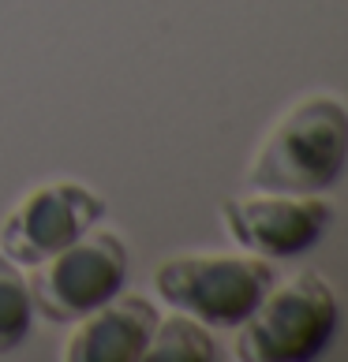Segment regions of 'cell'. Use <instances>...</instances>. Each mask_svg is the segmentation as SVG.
<instances>
[{
	"label": "cell",
	"instance_id": "6da1fadb",
	"mask_svg": "<svg viewBox=\"0 0 348 362\" xmlns=\"http://www.w3.org/2000/svg\"><path fill=\"white\" fill-rule=\"evenodd\" d=\"M348 165V109L333 93L292 101L262 135L251 157L247 183L255 191L322 194Z\"/></svg>",
	"mask_w": 348,
	"mask_h": 362
},
{
	"label": "cell",
	"instance_id": "7a4b0ae2",
	"mask_svg": "<svg viewBox=\"0 0 348 362\" xmlns=\"http://www.w3.org/2000/svg\"><path fill=\"white\" fill-rule=\"evenodd\" d=\"M236 329V358L244 362H311L337 337L341 306L322 276L303 269L274 280Z\"/></svg>",
	"mask_w": 348,
	"mask_h": 362
},
{
	"label": "cell",
	"instance_id": "5b68a950",
	"mask_svg": "<svg viewBox=\"0 0 348 362\" xmlns=\"http://www.w3.org/2000/svg\"><path fill=\"white\" fill-rule=\"evenodd\" d=\"M105 217V202L86 183L52 180L26 191L0 221V250L16 265H38L86 235Z\"/></svg>",
	"mask_w": 348,
	"mask_h": 362
},
{
	"label": "cell",
	"instance_id": "52a82bcc",
	"mask_svg": "<svg viewBox=\"0 0 348 362\" xmlns=\"http://www.w3.org/2000/svg\"><path fill=\"white\" fill-rule=\"evenodd\" d=\"M72 325L60 351L64 362H135L154 337L157 306L142 295H113Z\"/></svg>",
	"mask_w": 348,
	"mask_h": 362
},
{
	"label": "cell",
	"instance_id": "277c9868",
	"mask_svg": "<svg viewBox=\"0 0 348 362\" xmlns=\"http://www.w3.org/2000/svg\"><path fill=\"white\" fill-rule=\"evenodd\" d=\"M128 284V243L116 232L94 224L86 235L64 250L49 254L45 262L30 265L26 288H30L34 314L45 321L68 325L83 314L98 310Z\"/></svg>",
	"mask_w": 348,
	"mask_h": 362
},
{
	"label": "cell",
	"instance_id": "ba28073f",
	"mask_svg": "<svg viewBox=\"0 0 348 362\" xmlns=\"http://www.w3.org/2000/svg\"><path fill=\"white\" fill-rule=\"evenodd\" d=\"M142 358L150 362H213L218 358V347H213V337L206 332L203 321L187 317V314H169V317H157L154 325V337L146 344Z\"/></svg>",
	"mask_w": 348,
	"mask_h": 362
},
{
	"label": "cell",
	"instance_id": "8992f818",
	"mask_svg": "<svg viewBox=\"0 0 348 362\" xmlns=\"http://www.w3.org/2000/svg\"><path fill=\"white\" fill-rule=\"evenodd\" d=\"M225 228L240 250L266 262H288L307 254L333 221V206L318 194L255 191L221 206Z\"/></svg>",
	"mask_w": 348,
	"mask_h": 362
},
{
	"label": "cell",
	"instance_id": "9c48e42d",
	"mask_svg": "<svg viewBox=\"0 0 348 362\" xmlns=\"http://www.w3.org/2000/svg\"><path fill=\"white\" fill-rule=\"evenodd\" d=\"M34 325V303L26 276L19 273V265L0 250V358L11 355L16 347L30 337Z\"/></svg>",
	"mask_w": 348,
	"mask_h": 362
},
{
	"label": "cell",
	"instance_id": "3957f363",
	"mask_svg": "<svg viewBox=\"0 0 348 362\" xmlns=\"http://www.w3.org/2000/svg\"><path fill=\"white\" fill-rule=\"evenodd\" d=\"M274 280V265L255 254H176L154 273L165 306L206 329H236Z\"/></svg>",
	"mask_w": 348,
	"mask_h": 362
}]
</instances>
